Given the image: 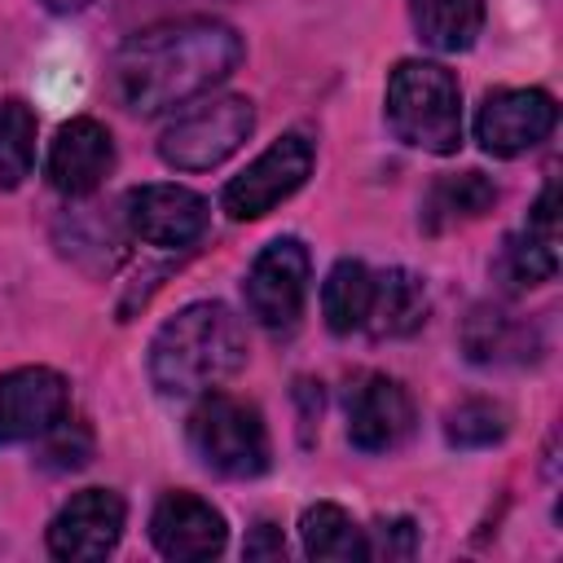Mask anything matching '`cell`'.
I'll list each match as a JSON object with an SVG mask.
<instances>
[{
	"mask_svg": "<svg viewBox=\"0 0 563 563\" xmlns=\"http://www.w3.org/2000/svg\"><path fill=\"white\" fill-rule=\"evenodd\" d=\"M242 35L216 18H180L158 22L128 35L110 57V92L123 110L154 119L167 114L220 79H229L242 62Z\"/></svg>",
	"mask_w": 563,
	"mask_h": 563,
	"instance_id": "6da1fadb",
	"label": "cell"
},
{
	"mask_svg": "<svg viewBox=\"0 0 563 563\" xmlns=\"http://www.w3.org/2000/svg\"><path fill=\"white\" fill-rule=\"evenodd\" d=\"M242 365H246V330L216 299H198L180 308L158 325L150 343V383L163 396H202L229 383Z\"/></svg>",
	"mask_w": 563,
	"mask_h": 563,
	"instance_id": "7a4b0ae2",
	"label": "cell"
},
{
	"mask_svg": "<svg viewBox=\"0 0 563 563\" xmlns=\"http://www.w3.org/2000/svg\"><path fill=\"white\" fill-rule=\"evenodd\" d=\"M391 132L427 154H457L462 145V92L440 62H400L387 79Z\"/></svg>",
	"mask_w": 563,
	"mask_h": 563,
	"instance_id": "3957f363",
	"label": "cell"
},
{
	"mask_svg": "<svg viewBox=\"0 0 563 563\" xmlns=\"http://www.w3.org/2000/svg\"><path fill=\"white\" fill-rule=\"evenodd\" d=\"M189 449L211 475L224 479H255L268 471V431L260 409L216 387L189 413Z\"/></svg>",
	"mask_w": 563,
	"mask_h": 563,
	"instance_id": "277c9868",
	"label": "cell"
},
{
	"mask_svg": "<svg viewBox=\"0 0 563 563\" xmlns=\"http://www.w3.org/2000/svg\"><path fill=\"white\" fill-rule=\"evenodd\" d=\"M255 132V106L246 97H216L180 114L158 136V158L176 172H211Z\"/></svg>",
	"mask_w": 563,
	"mask_h": 563,
	"instance_id": "5b68a950",
	"label": "cell"
},
{
	"mask_svg": "<svg viewBox=\"0 0 563 563\" xmlns=\"http://www.w3.org/2000/svg\"><path fill=\"white\" fill-rule=\"evenodd\" d=\"M312 141L303 132H286L277 136L255 163H246V172H238L224 194L220 207L229 211V220H260L268 216L277 202H286L308 176H312Z\"/></svg>",
	"mask_w": 563,
	"mask_h": 563,
	"instance_id": "8992f818",
	"label": "cell"
},
{
	"mask_svg": "<svg viewBox=\"0 0 563 563\" xmlns=\"http://www.w3.org/2000/svg\"><path fill=\"white\" fill-rule=\"evenodd\" d=\"M308 268H312V260H308V246L299 238H273L251 260V273L242 282L251 317L268 330H290L303 312Z\"/></svg>",
	"mask_w": 563,
	"mask_h": 563,
	"instance_id": "52a82bcc",
	"label": "cell"
},
{
	"mask_svg": "<svg viewBox=\"0 0 563 563\" xmlns=\"http://www.w3.org/2000/svg\"><path fill=\"white\" fill-rule=\"evenodd\" d=\"M559 123V106L545 88H501L488 92L475 114V141L493 158H519L541 145Z\"/></svg>",
	"mask_w": 563,
	"mask_h": 563,
	"instance_id": "ba28073f",
	"label": "cell"
},
{
	"mask_svg": "<svg viewBox=\"0 0 563 563\" xmlns=\"http://www.w3.org/2000/svg\"><path fill=\"white\" fill-rule=\"evenodd\" d=\"M70 409V387L48 365L0 374V444H26L53 431Z\"/></svg>",
	"mask_w": 563,
	"mask_h": 563,
	"instance_id": "9c48e42d",
	"label": "cell"
},
{
	"mask_svg": "<svg viewBox=\"0 0 563 563\" xmlns=\"http://www.w3.org/2000/svg\"><path fill=\"white\" fill-rule=\"evenodd\" d=\"M128 506L114 488H84L75 493L48 523V550L70 563L106 559L123 537Z\"/></svg>",
	"mask_w": 563,
	"mask_h": 563,
	"instance_id": "30bf717a",
	"label": "cell"
},
{
	"mask_svg": "<svg viewBox=\"0 0 563 563\" xmlns=\"http://www.w3.org/2000/svg\"><path fill=\"white\" fill-rule=\"evenodd\" d=\"M123 216L141 242L163 246V251L194 246L211 224L207 198L185 185H141L123 198Z\"/></svg>",
	"mask_w": 563,
	"mask_h": 563,
	"instance_id": "8fae6325",
	"label": "cell"
},
{
	"mask_svg": "<svg viewBox=\"0 0 563 563\" xmlns=\"http://www.w3.org/2000/svg\"><path fill=\"white\" fill-rule=\"evenodd\" d=\"M413 431V400L387 374H365L347 391V440L361 453L400 449Z\"/></svg>",
	"mask_w": 563,
	"mask_h": 563,
	"instance_id": "7c38bea8",
	"label": "cell"
},
{
	"mask_svg": "<svg viewBox=\"0 0 563 563\" xmlns=\"http://www.w3.org/2000/svg\"><path fill=\"white\" fill-rule=\"evenodd\" d=\"M150 541L163 559L198 563V559H216L224 550L229 528L211 501H202L194 493H167V497H158V506L150 515Z\"/></svg>",
	"mask_w": 563,
	"mask_h": 563,
	"instance_id": "4fadbf2b",
	"label": "cell"
},
{
	"mask_svg": "<svg viewBox=\"0 0 563 563\" xmlns=\"http://www.w3.org/2000/svg\"><path fill=\"white\" fill-rule=\"evenodd\" d=\"M110 167H114V141H110L106 123H97L88 114L57 128V136L48 145V163H44L48 185L66 198L92 194L110 176Z\"/></svg>",
	"mask_w": 563,
	"mask_h": 563,
	"instance_id": "5bb4252c",
	"label": "cell"
},
{
	"mask_svg": "<svg viewBox=\"0 0 563 563\" xmlns=\"http://www.w3.org/2000/svg\"><path fill=\"white\" fill-rule=\"evenodd\" d=\"M501 268L519 286H541V282H550L559 273V185L554 180L541 189L523 233H515L506 242Z\"/></svg>",
	"mask_w": 563,
	"mask_h": 563,
	"instance_id": "9a60e30c",
	"label": "cell"
},
{
	"mask_svg": "<svg viewBox=\"0 0 563 563\" xmlns=\"http://www.w3.org/2000/svg\"><path fill=\"white\" fill-rule=\"evenodd\" d=\"M427 321V286L409 268H387L374 277L365 325L374 339H405Z\"/></svg>",
	"mask_w": 563,
	"mask_h": 563,
	"instance_id": "2e32d148",
	"label": "cell"
},
{
	"mask_svg": "<svg viewBox=\"0 0 563 563\" xmlns=\"http://www.w3.org/2000/svg\"><path fill=\"white\" fill-rule=\"evenodd\" d=\"M497 202V185L484 176V172H453V176H440L427 198H422V229L427 233H444L462 220H475L484 216L488 207Z\"/></svg>",
	"mask_w": 563,
	"mask_h": 563,
	"instance_id": "e0dca14e",
	"label": "cell"
},
{
	"mask_svg": "<svg viewBox=\"0 0 563 563\" xmlns=\"http://www.w3.org/2000/svg\"><path fill=\"white\" fill-rule=\"evenodd\" d=\"M413 31L435 53H466L484 31V0H409Z\"/></svg>",
	"mask_w": 563,
	"mask_h": 563,
	"instance_id": "ac0fdd59",
	"label": "cell"
},
{
	"mask_svg": "<svg viewBox=\"0 0 563 563\" xmlns=\"http://www.w3.org/2000/svg\"><path fill=\"white\" fill-rule=\"evenodd\" d=\"M299 537H303V554L317 563H352V559H369V537L365 528L352 523V515L334 501H317L299 515Z\"/></svg>",
	"mask_w": 563,
	"mask_h": 563,
	"instance_id": "d6986e66",
	"label": "cell"
},
{
	"mask_svg": "<svg viewBox=\"0 0 563 563\" xmlns=\"http://www.w3.org/2000/svg\"><path fill=\"white\" fill-rule=\"evenodd\" d=\"M369 295H374V273L361 264V260H339L325 282H321V312H325V325L334 334H352L365 325V312H369Z\"/></svg>",
	"mask_w": 563,
	"mask_h": 563,
	"instance_id": "ffe728a7",
	"label": "cell"
},
{
	"mask_svg": "<svg viewBox=\"0 0 563 563\" xmlns=\"http://www.w3.org/2000/svg\"><path fill=\"white\" fill-rule=\"evenodd\" d=\"M35 163V114L22 97L0 106V189H18Z\"/></svg>",
	"mask_w": 563,
	"mask_h": 563,
	"instance_id": "44dd1931",
	"label": "cell"
},
{
	"mask_svg": "<svg viewBox=\"0 0 563 563\" xmlns=\"http://www.w3.org/2000/svg\"><path fill=\"white\" fill-rule=\"evenodd\" d=\"M510 418L497 400H462L444 413V440L453 449H488L506 435Z\"/></svg>",
	"mask_w": 563,
	"mask_h": 563,
	"instance_id": "7402d4cb",
	"label": "cell"
},
{
	"mask_svg": "<svg viewBox=\"0 0 563 563\" xmlns=\"http://www.w3.org/2000/svg\"><path fill=\"white\" fill-rule=\"evenodd\" d=\"M519 334H523V330H519L506 312H497V308H475L471 321H466V330H462V343H466V356H471V361L488 365V361H501V356L515 347Z\"/></svg>",
	"mask_w": 563,
	"mask_h": 563,
	"instance_id": "603a6c76",
	"label": "cell"
},
{
	"mask_svg": "<svg viewBox=\"0 0 563 563\" xmlns=\"http://www.w3.org/2000/svg\"><path fill=\"white\" fill-rule=\"evenodd\" d=\"M92 457V431L84 422L62 418L53 431H44V466L53 471H79Z\"/></svg>",
	"mask_w": 563,
	"mask_h": 563,
	"instance_id": "cb8c5ba5",
	"label": "cell"
},
{
	"mask_svg": "<svg viewBox=\"0 0 563 563\" xmlns=\"http://www.w3.org/2000/svg\"><path fill=\"white\" fill-rule=\"evenodd\" d=\"M418 550V528L413 519H378L369 554H387V559H409Z\"/></svg>",
	"mask_w": 563,
	"mask_h": 563,
	"instance_id": "d4e9b609",
	"label": "cell"
},
{
	"mask_svg": "<svg viewBox=\"0 0 563 563\" xmlns=\"http://www.w3.org/2000/svg\"><path fill=\"white\" fill-rule=\"evenodd\" d=\"M242 554H246V559H282V554H286L282 528H273V523H255L251 537H246V545H242Z\"/></svg>",
	"mask_w": 563,
	"mask_h": 563,
	"instance_id": "484cf974",
	"label": "cell"
},
{
	"mask_svg": "<svg viewBox=\"0 0 563 563\" xmlns=\"http://www.w3.org/2000/svg\"><path fill=\"white\" fill-rule=\"evenodd\" d=\"M48 13H79V9H88L92 0H40Z\"/></svg>",
	"mask_w": 563,
	"mask_h": 563,
	"instance_id": "4316f807",
	"label": "cell"
}]
</instances>
